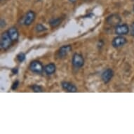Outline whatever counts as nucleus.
<instances>
[{"instance_id": "6", "label": "nucleus", "mask_w": 134, "mask_h": 134, "mask_svg": "<svg viewBox=\"0 0 134 134\" xmlns=\"http://www.w3.org/2000/svg\"><path fill=\"white\" fill-rule=\"evenodd\" d=\"M114 32L118 35H125L129 32V27L127 24L118 25L115 27Z\"/></svg>"}, {"instance_id": "8", "label": "nucleus", "mask_w": 134, "mask_h": 134, "mask_svg": "<svg viewBox=\"0 0 134 134\" xmlns=\"http://www.w3.org/2000/svg\"><path fill=\"white\" fill-rule=\"evenodd\" d=\"M35 13L32 11H29L28 12H27L26 15L25 16L23 23H24L25 25L29 26V25H30L34 22V20H35Z\"/></svg>"}, {"instance_id": "21", "label": "nucleus", "mask_w": 134, "mask_h": 134, "mask_svg": "<svg viewBox=\"0 0 134 134\" xmlns=\"http://www.w3.org/2000/svg\"><path fill=\"white\" fill-rule=\"evenodd\" d=\"M69 1H70V2L72 3H75V2H76V0H69Z\"/></svg>"}, {"instance_id": "4", "label": "nucleus", "mask_w": 134, "mask_h": 134, "mask_svg": "<svg viewBox=\"0 0 134 134\" xmlns=\"http://www.w3.org/2000/svg\"><path fill=\"white\" fill-rule=\"evenodd\" d=\"M127 40L122 35H118L116 37H114L112 40V45L114 48H119L123 46L124 44H126Z\"/></svg>"}, {"instance_id": "9", "label": "nucleus", "mask_w": 134, "mask_h": 134, "mask_svg": "<svg viewBox=\"0 0 134 134\" xmlns=\"http://www.w3.org/2000/svg\"><path fill=\"white\" fill-rule=\"evenodd\" d=\"M62 88L67 92L75 93L77 91V88L73 83L68 82V81H62L61 82Z\"/></svg>"}, {"instance_id": "10", "label": "nucleus", "mask_w": 134, "mask_h": 134, "mask_svg": "<svg viewBox=\"0 0 134 134\" xmlns=\"http://www.w3.org/2000/svg\"><path fill=\"white\" fill-rule=\"evenodd\" d=\"M106 21L108 24L116 26L121 23V18L119 15H116V14H112V15H110L109 17H108Z\"/></svg>"}, {"instance_id": "17", "label": "nucleus", "mask_w": 134, "mask_h": 134, "mask_svg": "<svg viewBox=\"0 0 134 134\" xmlns=\"http://www.w3.org/2000/svg\"><path fill=\"white\" fill-rule=\"evenodd\" d=\"M18 85H19V81L18 80H16V81L13 83V85H12V89L13 90H15L16 88H18Z\"/></svg>"}, {"instance_id": "18", "label": "nucleus", "mask_w": 134, "mask_h": 134, "mask_svg": "<svg viewBox=\"0 0 134 134\" xmlns=\"http://www.w3.org/2000/svg\"><path fill=\"white\" fill-rule=\"evenodd\" d=\"M6 26V22L4 20H1V27H4Z\"/></svg>"}, {"instance_id": "15", "label": "nucleus", "mask_w": 134, "mask_h": 134, "mask_svg": "<svg viewBox=\"0 0 134 134\" xmlns=\"http://www.w3.org/2000/svg\"><path fill=\"white\" fill-rule=\"evenodd\" d=\"M35 29L36 32H42L47 30V28H46V27L44 26V25L42 24L37 25Z\"/></svg>"}, {"instance_id": "22", "label": "nucleus", "mask_w": 134, "mask_h": 134, "mask_svg": "<svg viewBox=\"0 0 134 134\" xmlns=\"http://www.w3.org/2000/svg\"><path fill=\"white\" fill-rule=\"evenodd\" d=\"M133 12H134V5H133Z\"/></svg>"}, {"instance_id": "19", "label": "nucleus", "mask_w": 134, "mask_h": 134, "mask_svg": "<svg viewBox=\"0 0 134 134\" xmlns=\"http://www.w3.org/2000/svg\"><path fill=\"white\" fill-rule=\"evenodd\" d=\"M131 32L133 36H134V23L131 25Z\"/></svg>"}, {"instance_id": "14", "label": "nucleus", "mask_w": 134, "mask_h": 134, "mask_svg": "<svg viewBox=\"0 0 134 134\" xmlns=\"http://www.w3.org/2000/svg\"><path fill=\"white\" fill-rule=\"evenodd\" d=\"M32 89L33 90V91L35 93H40V92H44V88H42L41 86H39V85H33L32 86Z\"/></svg>"}, {"instance_id": "1", "label": "nucleus", "mask_w": 134, "mask_h": 134, "mask_svg": "<svg viewBox=\"0 0 134 134\" xmlns=\"http://www.w3.org/2000/svg\"><path fill=\"white\" fill-rule=\"evenodd\" d=\"M13 43V40L10 37L9 33L7 31L4 32L1 35V41H0V46L3 50H7L10 48L11 44Z\"/></svg>"}, {"instance_id": "12", "label": "nucleus", "mask_w": 134, "mask_h": 134, "mask_svg": "<svg viewBox=\"0 0 134 134\" xmlns=\"http://www.w3.org/2000/svg\"><path fill=\"white\" fill-rule=\"evenodd\" d=\"M55 70H56V66L54 63L48 64L44 67V71L46 75H53V73L55 72Z\"/></svg>"}, {"instance_id": "7", "label": "nucleus", "mask_w": 134, "mask_h": 134, "mask_svg": "<svg viewBox=\"0 0 134 134\" xmlns=\"http://www.w3.org/2000/svg\"><path fill=\"white\" fill-rule=\"evenodd\" d=\"M114 76V72L112 69L108 68L105 70L103 71V72L102 73L101 78L102 80L105 83H108L110 81L112 78Z\"/></svg>"}, {"instance_id": "5", "label": "nucleus", "mask_w": 134, "mask_h": 134, "mask_svg": "<svg viewBox=\"0 0 134 134\" xmlns=\"http://www.w3.org/2000/svg\"><path fill=\"white\" fill-rule=\"evenodd\" d=\"M72 51V46L70 45H64L61 46L58 51L57 56L59 58H63L68 55V53Z\"/></svg>"}, {"instance_id": "13", "label": "nucleus", "mask_w": 134, "mask_h": 134, "mask_svg": "<svg viewBox=\"0 0 134 134\" xmlns=\"http://www.w3.org/2000/svg\"><path fill=\"white\" fill-rule=\"evenodd\" d=\"M61 22L62 20L60 18H53V19L50 20V25H51V27H55L58 26Z\"/></svg>"}, {"instance_id": "16", "label": "nucleus", "mask_w": 134, "mask_h": 134, "mask_svg": "<svg viewBox=\"0 0 134 134\" xmlns=\"http://www.w3.org/2000/svg\"><path fill=\"white\" fill-rule=\"evenodd\" d=\"M25 57L26 56H25V54L24 53H20L17 55V60L20 63H22V62H23L25 60Z\"/></svg>"}, {"instance_id": "2", "label": "nucleus", "mask_w": 134, "mask_h": 134, "mask_svg": "<svg viewBox=\"0 0 134 134\" xmlns=\"http://www.w3.org/2000/svg\"><path fill=\"white\" fill-rule=\"evenodd\" d=\"M72 63L75 68H81L84 65V58L81 54L75 53L72 56Z\"/></svg>"}, {"instance_id": "20", "label": "nucleus", "mask_w": 134, "mask_h": 134, "mask_svg": "<svg viewBox=\"0 0 134 134\" xmlns=\"http://www.w3.org/2000/svg\"><path fill=\"white\" fill-rule=\"evenodd\" d=\"M18 68H13V70H12V72H13V74H15V75H16V74L18 73Z\"/></svg>"}, {"instance_id": "11", "label": "nucleus", "mask_w": 134, "mask_h": 134, "mask_svg": "<svg viewBox=\"0 0 134 134\" xmlns=\"http://www.w3.org/2000/svg\"><path fill=\"white\" fill-rule=\"evenodd\" d=\"M8 33H9L10 37L11 38V40H13V42H17L19 38V32L18 30H17L16 27H11L7 30Z\"/></svg>"}, {"instance_id": "3", "label": "nucleus", "mask_w": 134, "mask_h": 134, "mask_svg": "<svg viewBox=\"0 0 134 134\" xmlns=\"http://www.w3.org/2000/svg\"><path fill=\"white\" fill-rule=\"evenodd\" d=\"M29 68L32 72L35 73H41L42 72V71L44 70V67L42 65V64L41 62L38 61V60H33L32 62H31V63L30 64V67Z\"/></svg>"}, {"instance_id": "23", "label": "nucleus", "mask_w": 134, "mask_h": 134, "mask_svg": "<svg viewBox=\"0 0 134 134\" xmlns=\"http://www.w3.org/2000/svg\"><path fill=\"white\" fill-rule=\"evenodd\" d=\"M133 1H134V0H133Z\"/></svg>"}]
</instances>
